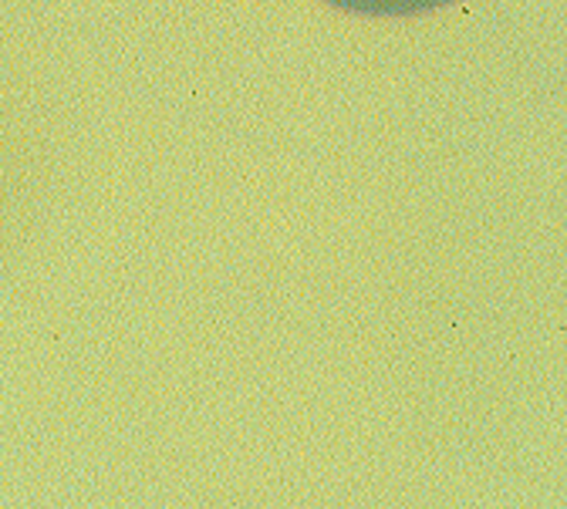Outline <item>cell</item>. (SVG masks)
<instances>
[{
	"instance_id": "obj_1",
	"label": "cell",
	"mask_w": 567,
	"mask_h": 509,
	"mask_svg": "<svg viewBox=\"0 0 567 509\" xmlns=\"http://www.w3.org/2000/svg\"><path fill=\"white\" fill-rule=\"evenodd\" d=\"M328 4L354 14H379V18H395V14H422V11H436L456 0H328Z\"/></svg>"
}]
</instances>
